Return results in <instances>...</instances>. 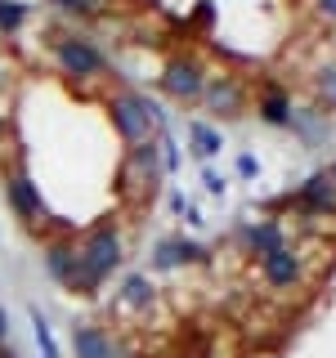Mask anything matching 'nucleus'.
<instances>
[{"label": "nucleus", "instance_id": "1", "mask_svg": "<svg viewBox=\"0 0 336 358\" xmlns=\"http://www.w3.org/2000/svg\"><path fill=\"white\" fill-rule=\"evenodd\" d=\"M121 260V238H117V229H94L90 238L81 242V251H76V278H72V287H99L104 278L117 268Z\"/></svg>", "mask_w": 336, "mask_h": 358}, {"label": "nucleus", "instance_id": "2", "mask_svg": "<svg viewBox=\"0 0 336 358\" xmlns=\"http://www.w3.org/2000/svg\"><path fill=\"white\" fill-rule=\"evenodd\" d=\"M112 117H117L121 134H126L134 148L148 139V112H144V99H117V103H112Z\"/></svg>", "mask_w": 336, "mask_h": 358}, {"label": "nucleus", "instance_id": "3", "mask_svg": "<svg viewBox=\"0 0 336 358\" xmlns=\"http://www.w3.org/2000/svg\"><path fill=\"white\" fill-rule=\"evenodd\" d=\"M59 63L67 67V72H76V76H94L99 67H104V59H99L90 45H81V41H63L59 45Z\"/></svg>", "mask_w": 336, "mask_h": 358}, {"label": "nucleus", "instance_id": "4", "mask_svg": "<svg viewBox=\"0 0 336 358\" xmlns=\"http://www.w3.org/2000/svg\"><path fill=\"white\" fill-rule=\"evenodd\" d=\"M5 193H9V206H14L22 220H36L41 215V197H36V188H31L27 175H9L5 179Z\"/></svg>", "mask_w": 336, "mask_h": 358}, {"label": "nucleus", "instance_id": "5", "mask_svg": "<svg viewBox=\"0 0 336 358\" xmlns=\"http://www.w3.org/2000/svg\"><path fill=\"white\" fill-rule=\"evenodd\" d=\"M76 358H126V354L112 345L108 331H99V327H76Z\"/></svg>", "mask_w": 336, "mask_h": 358}, {"label": "nucleus", "instance_id": "6", "mask_svg": "<svg viewBox=\"0 0 336 358\" xmlns=\"http://www.w3.org/2000/svg\"><path fill=\"white\" fill-rule=\"evenodd\" d=\"M300 278V260L291 251H274V255H265V282H274V287H291Z\"/></svg>", "mask_w": 336, "mask_h": 358}, {"label": "nucleus", "instance_id": "7", "mask_svg": "<svg viewBox=\"0 0 336 358\" xmlns=\"http://www.w3.org/2000/svg\"><path fill=\"white\" fill-rule=\"evenodd\" d=\"M166 90L179 99H193L197 90H202V72H197V63H171L166 67Z\"/></svg>", "mask_w": 336, "mask_h": 358}, {"label": "nucleus", "instance_id": "8", "mask_svg": "<svg viewBox=\"0 0 336 358\" xmlns=\"http://www.w3.org/2000/svg\"><path fill=\"white\" fill-rule=\"evenodd\" d=\"M300 206L309 210V215H318V210H332L336 206V193L328 179H309L305 188H300Z\"/></svg>", "mask_w": 336, "mask_h": 358}, {"label": "nucleus", "instance_id": "9", "mask_svg": "<svg viewBox=\"0 0 336 358\" xmlns=\"http://www.w3.org/2000/svg\"><path fill=\"white\" fill-rule=\"evenodd\" d=\"M45 264H50V273L59 278V282L72 287V278H76V251L72 246H50V251H45Z\"/></svg>", "mask_w": 336, "mask_h": 358}, {"label": "nucleus", "instance_id": "10", "mask_svg": "<svg viewBox=\"0 0 336 358\" xmlns=\"http://www.w3.org/2000/svg\"><path fill=\"white\" fill-rule=\"evenodd\" d=\"M246 242L260 255H274V251H283V229H278V224H255V229L246 233Z\"/></svg>", "mask_w": 336, "mask_h": 358}, {"label": "nucleus", "instance_id": "11", "mask_svg": "<svg viewBox=\"0 0 336 358\" xmlns=\"http://www.w3.org/2000/svg\"><path fill=\"white\" fill-rule=\"evenodd\" d=\"M197 246L193 242H166V246H157V268H175V264H184V260H197Z\"/></svg>", "mask_w": 336, "mask_h": 358}, {"label": "nucleus", "instance_id": "12", "mask_svg": "<svg viewBox=\"0 0 336 358\" xmlns=\"http://www.w3.org/2000/svg\"><path fill=\"white\" fill-rule=\"evenodd\" d=\"M121 300H126L130 309H148V305H153V282H148V278H126Z\"/></svg>", "mask_w": 336, "mask_h": 358}, {"label": "nucleus", "instance_id": "13", "mask_svg": "<svg viewBox=\"0 0 336 358\" xmlns=\"http://www.w3.org/2000/svg\"><path fill=\"white\" fill-rule=\"evenodd\" d=\"M206 99H211L216 112H233V108H238V85H211Z\"/></svg>", "mask_w": 336, "mask_h": 358}, {"label": "nucleus", "instance_id": "14", "mask_svg": "<svg viewBox=\"0 0 336 358\" xmlns=\"http://www.w3.org/2000/svg\"><path fill=\"white\" fill-rule=\"evenodd\" d=\"M31 327H36V345H41V358H59V350H54V336L50 327H45V318L36 309H31Z\"/></svg>", "mask_w": 336, "mask_h": 358}, {"label": "nucleus", "instance_id": "15", "mask_svg": "<svg viewBox=\"0 0 336 358\" xmlns=\"http://www.w3.org/2000/svg\"><path fill=\"white\" fill-rule=\"evenodd\" d=\"M265 117L274 121V126H287V121H291V108H287V99L269 94V99H265Z\"/></svg>", "mask_w": 336, "mask_h": 358}, {"label": "nucleus", "instance_id": "16", "mask_svg": "<svg viewBox=\"0 0 336 358\" xmlns=\"http://www.w3.org/2000/svg\"><path fill=\"white\" fill-rule=\"evenodd\" d=\"M22 22V5H0V27H18Z\"/></svg>", "mask_w": 336, "mask_h": 358}, {"label": "nucleus", "instance_id": "17", "mask_svg": "<svg viewBox=\"0 0 336 358\" xmlns=\"http://www.w3.org/2000/svg\"><path fill=\"white\" fill-rule=\"evenodd\" d=\"M197 148H202V152H216V148H220V139H216V130H206V126H197Z\"/></svg>", "mask_w": 336, "mask_h": 358}, {"label": "nucleus", "instance_id": "18", "mask_svg": "<svg viewBox=\"0 0 336 358\" xmlns=\"http://www.w3.org/2000/svg\"><path fill=\"white\" fill-rule=\"evenodd\" d=\"M323 94H328V99H332V108H336V67H332L328 76H323Z\"/></svg>", "mask_w": 336, "mask_h": 358}, {"label": "nucleus", "instance_id": "19", "mask_svg": "<svg viewBox=\"0 0 336 358\" xmlns=\"http://www.w3.org/2000/svg\"><path fill=\"white\" fill-rule=\"evenodd\" d=\"M59 5H67V9H81V14H90V9H99V0H59Z\"/></svg>", "mask_w": 336, "mask_h": 358}, {"label": "nucleus", "instance_id": "20", "mask_svg": "<svg viewBox=\"0 0 336 358\" xmlns=\"http://www.w3.org/2000/svg\"><path fill=\"white\" fill-rule=\"evenodd\" d=\"M5 336H9V322H5V313H0V345H5Z\"/></svg>", "mask_w": 336, "mask_h": 358}, {"label": "nucleus", "instance_id": "21", "mask_svg": "<svg viewBox=\"0 0 336 358\" xmlns=\"http://www.w3.org/2000/svg\"><path fill=\"white\" fill-rule=\"evenodd\" d=\"M323 9H328V14L336 18V0H323Z\"/></svg>", "mask_w": 336, "mask_h": 358}]
</instances>
